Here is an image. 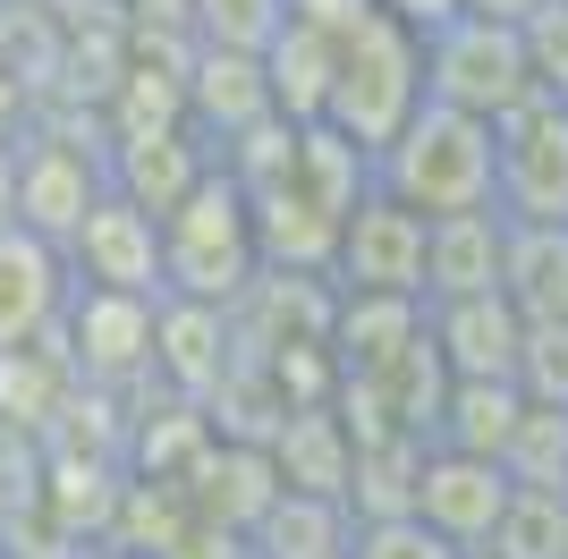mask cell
I'll return each instance as SVG.
<instances>
[{
  "label": "cell",
  "instance_id": "cell-14",
  "mask_svg": "<svg viewBox=\"0 0 568 559\" xmlns=\"http://www.w3.org/2000/svg\"><path fill=\"white\" fill-rule=\"evenodd\" d=\"M500 246H509V212H500V204L433 212V221H425V297H475V288H500Z\"/></svg>",
  "mask_w": 568,
  "mask_h": 559
},
{
  "label": "cell",
  "instance_id": "cell-20",
  "mask_svg": "<svg viewBox=\"0 0 568 559\" xmlns=\"http://www.w3.org/2000/svg\"><path fill=\"white\" fill-rule=\"evenodd\" d=\"M255 60H263V85H272V111H281V119H323L332 60H339V43L323 34V26L281 18V26H272V43H263Z\"/></svg>",
  "mask_w": 568,
  "mask_h": 559
},
{
  "label": "cell",
  "instance_id": "cell-9",
  "mask_svg": "<svg viewBox=\"0 0 568 559\" xmlns=\"http://www.w3.org/2000/svg\"><path fill=\"white\" fill-rule=\"evenodd\" d=\"M425 331L450 382H518V348H526V314L500 288H475V297H425Z\"/></svg>",
  "mask_w": 568,
  "mask_h": 559
},
{
  "label": "cell",
  "instance_id": "cell-5",
  "mask_svg": "<svg viewBox=\"0 0 568 559\" xmlns=\"http://www.w3.org/2000/svg\"><path fill=\"white\" fill-rule=\"evenodd\" d=\"M493 204L509 221H568V102L526 93L493 119Z\"/></svg>",
  "mask_w": 568,
  "mask_h": 559
},
{
  "label": "cell",
  "instance_id": "cell-3",
  "mask_svg": "<svg viewBox=\"0 0 568 559\" xmlns=\"http://www.w3.org/2000/svg\"><path fill=\"white\" fill-rule=\"evenodd\" d=\"M425 102V34L399 18H365L339 43L332 60V93H323V119H332L348 144H365V153H382V144L407 128V111Z\"/></svg>",
  "mask_w": 568,
  "mask_h": 559
},
{
  "label": "cell",
  "instance_id": "cell-22",
  "mask_svg": "<svg viewBox=\"0 0 568 559\" xmlns=\"http://www.w3.org/2000/svg\"><path fill=\"white\" fill-rule=\"evenodd\" d=\"M560 551H568V491L509 484L493 535H484V559H560Z\"/></svg>",
  "mask_w": 568,
  "mask_h": 559
},
{
  "label": "cell",
  "instance_id": "cell-31",
  "mask_svg": "<svg viewBox=\"0 0 568 559\" xmlns=\"http://www.w3.org/2000/svg\"><path fill=\"white\" fill-rule=\"evenodd\" d=\"M26 128H34V93L0 69V144H26Z\"/></svg>",
  "mask_w": 568,
  "mask_h": 559
},
{
  "label": "cell",
  "instance_id": "cell-27",
  "mask_svg": "<svg viewBox=\"0 0 568 559\" xmlns=\"http://www.w3.org/2000/svg\"><path fill=\"white\" fill-rule=\"evenodd\" d=\"M518 43H526V69H535V93H560V102H568V0L526 9Z\"/></svg>",
  "mask_w": 568,
  "mask_h": 559
},
{
  "label": "cell",
  "instance_id": "cell-28",
  "mask_svg": "<svg viewBox=\"0 0 568 559\" xmlns=\"http://www.w3.org/2000/svg\"><path fill=\"white\" fill-rule=\"evenodd\" d=\"M518 390H526V398H551V407H568V314H560V323H526Z\"/></svg>",
  "mask_w": 568,
  "mask_h": 559
},
{
  "label": "cell",
  "instance_id": "cell-36",
  "mask_svg": "<svg viewBox=\"0 0 568 559\" xmlns=\"http://www.w3.org/2000/svg\"><path fill=\"white\" fill-rule=\"evenodd\" d=\"M560 559H568V551H560Z\"/></svg>",
  "mask_w": 568,
  "mask_h": 559
},
{
  "label": "cell",
  "instance_id": "cell-30",
  "mask_svg": "<svg viewBox=\"0 0 568 559\" xmlns=\"http://www.w3.org/2000/svg\"><path fill=\"white\" fill-rule=\"evenodd\" d=\"M382 18H399V26H416V34H433V26H450L467 0H374Z\"/></svg>",
  "mask_w": 568,
  "mask_h": 559
},
{
  "label": "cell",
  "instance_id": "cell-34",
  "mask_svg": "<svg viewBox=\"0 0 568 559\" xmlns=\"http://www.w3.org/2000/svg\"><path fill=\"white\" fill-rule=\"evenodd\" d=\"M94 559H144V551H128V542H102V551Z\"/></svg>",
  "mask_w": 568,
  "mask_h": 559
},
{
  "label": "cell",
  "instance_id": "cell-33",
  "mask_svg": "<svg viewBox=\"0 0 568 559\" xmlns=\"http://www.w3.org/2000/svg\"><path fill=\"white\" fill-rule=\"evenodd\" d=\"M467 9H484V18H509V26H518L526 9H544V0H467Z\"/></svg>",
  "mask_w": 568,
  "mask_h": 559
},
{
  "label": "cell",
  "instance_id": "cell-32",
  "mask_svg": "<svg viewBox=\"0 0 568 559\" xmlns=\"http://www.w3.org/2000/svg\"><path fill=\"white\" fill-rule=\"evenodd\" d=\"M18 221V144H0V230Z\"/></svg>",
  "mask_w": 568,
  "mask_h": 559
},
{
  "label": "cell",
  "instance_id": "cell-6",
  "mask_svg": "<svg viewBox=\"0 0 568 559\" xmlns=\"http://www.w3.org/2000/svg\"><path fill=\"white\" fill-rule=\"evenodd\" d=\"M332 288L425 297V212L399 204L390 186H365V195L339 212V237H332Z\"/></svg>",
  "mask_w": 568,
  "mask_h": 559
},
{
  "label": "cell",
  "instance_id": "cell-8",
  "mask_svg": "<svg viewBox=\"0 0 568 559\" xmlns=\"http://www.w3.org/2000/svg\"><path fill=\"white\" fill-rule=\"evenodd\" d=\"M102 186H111V162H102V153L26 128V144H18V230L69 246V230L85 221V204H94Z\"/></svg>",
  "mask_w": 568,
  "mask_h": 559
},
{
  "label": "cell",
  "instance_id": "cell-7",
  "mask_svg": "<svg viewBox=\"0 0 568 559\" xmlns=\"http://www.w3.org/2000/svg\"><path fill=\"white\" fill-rule=\"evenodd\" d=\"M69 272L85 288H136V297H162V212H144L136 195L102 186L85 221L69 230Z\"/></svg>",
  "mask_w": 568,
  "mask_h": 559
},
{
  "label": "cell",
  "instance_id": "cell-18",
  "mask_svg": "<svg viewBox=\"0 0 568 559\" xmlns=\"http://www.w3.org/2000/svg\"><path fill=\"white\" fill-rule=\"evenodd\" d=\"M272 119V85H263V60L255 51H230V43H204L187 60V128H221V144L237 128Z\"/></svg>",
  "mask_w": 568,
  "mask_h": 559
},
{
  "label": "cell",
  "instance_id": "cell-11",
  "mask_svg": "<svg viewBox=\"0 0 568 559\" xmlns=\"http://www.w3.org/2000/svg\"><path fill=\"white\" fill-rule=\"evenodd\" d=\"M153 305L162 297H136V288H85L77 280L69 297V365L85 382H128V373H153Z\"/></svg>",
  "mask_w": 568,
  "mask_h": 559
},
{
  "label": "cell",
  "instance_id": "cell-13",
  "mask_svg": "<svg viewBox=\"0 0 568 559\" xmlns=\"http://www.w3.org/2000/svg\"><path fill=\"white\" fill-rule=\"evenodd\" d=\"M237 331H230V305H204V297H162L153 305V373H170L187 398H213L221 373L237 365Z\"/></svg>",
  "mask_w": 568,
  "mask_h": 559
},
{
  "label": "cell",
  "instance_id": "cell-19",
  "mask_svg": "<svg viewBox=\"0 0 568 559\" xmlns=\"http://www.w3.org/2000/svg\"><path fill=\"white\" fill-rule=\"evenodd\" d=\"M500 297L518 305L526 323H560L568 314V221H509Z\"/></svg>",
  "mask_w": 568,
  "mask_h": 559
},
{
  "label": "cell",
  "instance_id": "cell-4",
  "mask_svg": "<svg viewBox=\"0 0 568 559\" xmlns=\"http://www.w3.org/2000/svg\"><path fill=\"white\" fill-rule=\"evenodd\" d=\"M425 93L433 102H458L475 119H500L535 93V69H526V43L509 18H484V9H458L450 26L425 34Z\"/></svg>",
  "mask_w": 568,
  "mask_h": 559
},
{
  "label": "cell",
  "instance_id": "cell-23",
  "mask_svg": "<svg viewBox=\"0 0 568 559\" xmlns=\"http://www.w3.org/2000/svg\"><path fill=\"white\" fill-rule=\"evenodd\" d=\"M518 407H526L518 382H450L433 441H442V449H475V458H500V441H509Z\"/></svg>",
  "mask_w": 568,
  "mask_h": 559
},
{
  "label": "cell",
  "instance_id": "cell-10",
  "mask_svg": "<svg viewBox=\"0 0 568 559\" xmlns=\"http://www.w3.org/2000/svg\"><path fill=\"white\" fill-rule=\"evenodd\" d=\"M500 500H509V466L500 458H475V449H425V475H416V517H425L442 542L458 551H484Z\"/></svg>",
  "mask_w": 568,
  "mask_h": 559
},
{
  "label": "cell",
  "instance_id": "cell-25",
  "mask_svg": "<svg viewBox=\"0 0 568 559\" xmlns=\"http://www.w3.org/2000/svg\"><path fill=\"white\" fill-rule=\"evenodd\" d=\"M348 559H467V551H458V542H442L416 509H399V517H356Z\"/></svg>",
  "mask_w": 568,
  "mask_h": 559
},
{
  "label": "cell",
  "instance_id": "cell-26",
  "mask_svg": "<svg viewBox=\"0 0 568 559\" xmlns=\"http://www.w3.org/2000/svg\"><path fill=\"white\" fill-rule=\"evenodd\" d=\"M281 18H288V0H195V34L230 51H263Z\"/></svg>",
  "mask_w": 568,
  "mask_h": 559
},
{
  "label": "cell",
  "instance_id": "cell-17",
  "mask_svg": "<svg viewBox=\"0 0 568 559\" xmlns=\"http://www.w3.org/2000/svg\"><path fill=\"white\" fill-rule=\"evenodd\" d=\"M356 517L332 491H272V509L246 526V559H348Z\"/></svg>",
  "mask_w": 568,
  "mask_h": 559
},
{
  "label": "cell",
  "instance_id": "cell-1",
  "mask_svg": "<svg viewBox=\"0 0 568 559\" xmlns=\"http://www.w3.org/2000/svg\"><path fill=\"white\" fill-rule=\"evenodd\" d=\"M374 186H390L399 204L433 212H467V204H493V119L458 111V102H416L407 128L374 153Z\"/></svg>",
  "mask_w": 568,
  "mask_h": 559
},
{
  "label": "cell",
  "instance_id": "cell-15",
  "mask_svg": "<svg viewBox=\"0 0 568 559\" xmlns=\"http://www.w3.org/2000/svg\"><path fill=\"white\" fill-rule=\"evenodd\" d=\"M102 162H111V186L136 195L144 212H170L204 170H213L187 119H170V128H119V153H102Z\"/></svg>",
  "mask_w": 568,
  "mask_h": 559
},
{
  "label": "cell",
  "instance_id": "cell-16",
  "mask_svg": "<svg viewBox=\"0 0 568 559\" xmlns=\"http://www.w3.org/2000/svg\"><path fill=\"white\" fill-rule=\"evenodd\" d=\"M272 475H281L288 491H332V500H348V424H339L332 398H306V407H288L281 424H272Z\"/></svg>",
  "mask_w": 568,
  "mask_h": 559
},
{
  "label": "cell",
  "instance_id": "cell-21",
  "mask_svg": "<svg viewBox=\"0 0 568 559\" xmlns=\"http://www.w3.org/2000/svg\"><path fill=\"white\" fill-rule=\"evenodd\" d=\"M425 433H390V441H356L348 458V517H399L416 509V475H425Z\"/></svg>",
  "mask_w": 568,
  "mask_h": 559
},
{
  "label": "cell",
  "instance_id": "cell-24",
  "mask_svg": "<svg viewBox=\"0 0 568 559\" xmlns=\"http://www.w3.org/2000/svg\"><path fill=\"white\" fill-rule=\"evenodd\" d=\"M500 466H509V484L568 491V407H551V398H526L518 424H509V441H500Z\"/></svg>",
  "mask_w": 568,
  "mask_h": 559
},
{
  "label": "cell",
  "instance_id": "cell-29",
  "mask_svg": "<svg viewBox=\"0 0 568 559\" xmlns=\"http://www.w3.org/2000/svg\"><path fill=\"white\" fill-rule=\"evenodd\" d=\"M288 18H306V26H323L332 43H348L356 26L374 18V0H288Z\"/></svg>",
  "mask_w": 568,
  "mask_h": 559
},
{
  "label": "cell",
  "instance_id": "cell-2",
  "mask_svg": "<svg viewBox=\"0 0 568 559\" xmlns=\"http://www.w3.org/2000/svg\"><path fill=\"white\" fill-rule=\"evenodd\" d=\"M255 272H263V246H255L246 186H237L230 170H204V179L162 212V297L230 305Z\"/></svg>",
  "mask_w": 568,
  "mask_h": 559
},
{
  "label": "cell",
  "instance_id": "cell-35",
  "mask_svg": "<svg viewBox=\"0 0 568 559\" xmlns=\"http://www.w3.org/2000/svg\"><path fill=\"white\" fill-rule=\"evenodd\" d=\"M467 559H484V551H467Z\"/></svg>",
  "mask_w": 568,
  "mask_h": 559
},
{
  "label": "cell",
  "instance_id": "cell-12",
  "mask_svg": "<svg viewBox=\"0 0 568 559\" xmlns=\"http://www.w3.org/2000/svg\"><path fill=\"white\" fill-rule=\"evenodd\" d=\"M69 246H51V237L34 230H0V348H26V339H43V331H60V314H69Z\"/></svg>",
  "mask_w": 568,
  "mask_h": 559
}]
</instances>
